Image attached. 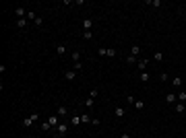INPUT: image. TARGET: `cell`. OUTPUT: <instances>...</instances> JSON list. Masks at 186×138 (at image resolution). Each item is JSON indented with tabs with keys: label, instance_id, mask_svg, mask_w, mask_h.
<instances>
[{
	"label": "cell",
	"instance_id": "6da1fadb",
	"mask_svg": "<svg viewBox=\"0 0 186 138\" xmlns=\"http://www.w3.org/2000/svg\"><path fill=\"white\" fill-rule=\"evenodd\" d=\"M37 120H39V113L35 111V113H31V116H29V118H25V120H23L21 124H23V126H25V128H29V126H33V124H35Z\"/></svg>",
	"mask_w": 186,
	"mask_h": 138
},
{
	"label": "cell",
	"instance_id": "7a4b0ae2",
	"mask_svg": "<svg viewBox=\"0 0 186 138\" xmlns=\"http://www.w3.org/2000/svg\"><path fill=\"white\" fill-rule=\"evenodd\" d=\"M99 56H108V58H114V56H118V52H116L114 48H99L97 50Z\"/></svg>",
	"mask_w": 186,
	"mask_h": 138
},
{
	"label": "cell",
	"instance_id": "3957f363",
	"mask_svg": "<svg viewBox=\"0 0 186 138\" xmlns=\"http://www.w3.org/2000/svg\"><path fill=\"white\" fill-rule=\"evenodd\" d=\"M68 126H71V122H60V124L56 126V132H58V136H64V134L68 132Z\"/></svg>",
	"mask_w": 186,
	"mask_h": 138
},
{
	"label": "cell",
	"instance_id": "277c9868",
	"mask_svg": "<svg viewBox=\"0 0 186 138\" xmlns=\"http://www.w3.org/2000/svg\"><path fill=\"white\" fill-rule=\"evenodd\" d=\"M27 12H29V10H27L25 6H17V8H15V15H17V19H27Z\"/></svg>",
	"mask_w": 186,
	"mask_h": 138
},
{
	"label": "cell",
	"instance_id": "5b68a950",
	"mask_svg": "<svg viewBox=\"0 0 186 138\" xmlns=\"http://www.w3.org/2000/svg\"><path fill=\"white\" fill-rule=\"evenodd\" d=\"M56 116H58V118L68 116V107H66V105H58V107H56Z\"/></svg>",
	"mask_w": 186,
	"mask_h": 138
},
{
	"label": "cell",
	"instance_id": "8992f818",
	"mask_svg": "<svg viewBox=\"0 0 186 138\" xmlns=\"http://www.w3.org/2000/svg\"><path fill=\"white\" fill-rule=\"evenodd\" d=\"M166 101H168L170 105H176V103H178V95H176V93H168V95H166Z\"/></svg>",
	"mask_w": 186,
	"mask_h": 138
},
{
	"label": "cell",
	"instance_id": "52a82bcc",
	"mask_svg": "<svg viewBox=\"0 0 186 138\" xmlns=\"http://www.w3.org/2000/svg\"><path fill=\"white\" fill-rule=\"evenodd\" d=\"M79 124H83L81 122V113H73L71 116V126H79Z\"/></svg>",
	"mask_w": 186,
	"mask_h": 138
},
{
	"label": "cell",
	"instance_id": "ba28073f",
	"mask_svg": "<svg viewBox=\"0 0 186 138\" xmlns=\"http://www.w3.org/2000/svg\"><path fill=\"white\" fill-rule=\"evenodd\" d=\"M48 122H50V126H52V128L56 130V126L60 124V118H58V116H56V113H54V116H50V118H48Z\"/></svg>",
	"mask_w": 186,
	"mask_h": 138
},
{
	"label": "cell",
	"instance_id": "9c48e42d",
	"mask_svg": "<svg viewBox=\"0 0 186 138\" xmlns=\"http://www.w3.org/2000/svg\"><path fill=\"white\" fill-rule=\"evenodd\" d=\"M15 25H17L19 29H25V27L29 25V21H27V19H17V23H15Z\"/></svg>",
	"mask_w": 186,
	"mask_h": 138
},
{
	"label": "cell",
	"instance_id": "30bf717a",
	"mask_svg": "<svg viewBox=\"0 0 186 138\" xmlns=\"http://www.w3.org/2000/svg\"><path fill=\"white\" fill-rule=\"evenodd\" d=\"M91 27H93V19H85L83 21V31H91Z\"/></svg>",
	"mask_w": 186,
	"mask_h": 138
},
{
	"label": "cell",
	"instance_id": "8fae6325",
	"mask_svg": "<svg viewBox=\"0 0 186 138\" xmlns=\"http://www.w3.org/2000/svg\"><path fill=\"white\" fill-rule=\"evenodd\" d=\"M114 113H116V118H124V116H126V109L118 105V107H116V109H114Z\"/></svg>",
	"mask_w": 186,
	"mask_h": 138
},
{
	"label": "cell",
	"instance_id": "7c38bea8",
	"mask_svg": "<svg viewBox=\"0 0 186 138\" xmlns=\"http://www.w3.org/2000/svg\"><path fill=\"white\" fill-rule=\"evenodd\" d=\"M136 68H138V70L143 72L145 68H147V60H145V58H138V62H136Z\"/></svg>",
	"mask_w": 186,
	"mask_h": 138
},
{
	"label": "cell",
	"instance_id": "4fadbf2b",
	"mask_svg": "<svg viewBox=\"0 0 186 138\" xmlns=\"http://www.w3.org/2000/svg\"><path fill=\"white\" fill-rule=\"evenodd\" d=\"M172 87H174V89H180V87H182V76H174V78H172Z\"/></svg>",
	"mask_w": 186,
	"mask_h": 138
},
{
	"label": "cell",
	"instance_id": "5bb4252c",
	"mask_svg": "<svg viewBox=\"0 0 186 138\" xmlns=\"http://www.w3.org/2000/svg\"><path fill=\"white\" fill-rule=\"evenodd\" d=\"M75 76H77V70H66L64 72V78L66 80H75Z\"/></svg>",
	"mask_w": 186,
	"mask_h": 138
},
{
	"label": "cell",
	"instance_id": "9a60e30c",
	"mask_svg": "<svg viewBox=\"0 0 186 138\" xmlns=\"http://www.w3.org/2000/svg\"><path fill=\"white\" fill-rule=\"evenodd\" d=\"M81 122H83V124H91V122H93V118L89 116V113H81Z\"/></svg>",
	"mask_w": 186,
	"mask_h": 138
},
{
	"label": "cell",
	"instance_id": "2e32d148",
	"mask_svg": "<svg viewBox=\"0 0 186 138\" xmlns=\"http://www.w3.org/2000/svg\"><path fill=\"white\" fill-rule=\"evenodd\" d=\"M130 54L138 58V56H141V45H132V48H130Z\"/></svg>",
	"mask_w": 186,
	"mask_h": 138
},
{
	"label": "cell",
	"instance_id": "e0dca14e",
	"mask_svg": "<svg viewBox=\"0 0 186 138\" xmlns=\"http://www.w3.org/2000/svg\"><path fill=\"white\" fill-rule=\"evenodd\" d=\"M138 78H141V83H149V78H151V76H149V72H147V70H143L141 74H138Z\"/></svg>",
	"mask_w": 186,
	"mask_h": 138
},
{
	"label": "cell",
	"instance_id": "ac0fdd59",
	"mask_svg": "<svg viewBox=\"0 0 186 138\" xmlns=\"http://www.w3.org/2000/svg\"><path fill=\"white\" fill-rule=\"evenodd\" d=\"M81 56H83L81 52H73V54H71V60H73V62L77 64V62H81Z\"/></svg>",
	"mask_w": 186,
	"mask_h": 138
},
{
	"label": "cell",
	"instance_id": "d6986e66",
	"mask_svg": "<svg viewBox=\"0 0 186 138\" xmlns=\"http://www.w3.org/2000/svg\"><path fill=\"white\" fill-rule=\"evenodd\" d=\"M124 60H126L128 64H136V62H138V58H136V56H132V54H128V56H124Z\"/></svg>",
	"mask_w": 186,
	"mask_h": 138
},
{
	"label": "cell",
	"instance_id": "ffe728a7",
	"mask_svg": "<svg viewBox=\"0 0 186 138\" xmlns=\"http://www.w3.org/2000/svg\"><path fill=\"white\" fill-rule=\"evenodd\" d=\"M56 54H58V56H64V54H66V45H64V43H60L58 48H56Z\"/></svg>",
	"mask_w": 186,
	"mask_h": 138
},
{
	"label": "cell",
	"instance_id": "44dd1931",
	"mask_svg": "<svg viewBox=\"0 0 186 138\" xmlns=\"http://www.w3.org/2000/svg\"><path fill=\"white\" fill-rule=\"evenodd\" d=\"M176 111H178V113H184V111H186V105H184L182 101H178V103H176Z\"/></svg>",
	"mask_w": 186,
	"mask_h": 138
},
{
	"label": "cell",
	"instance_id": "7402d4cb",
	"mask_svg": "<svg viewBox=\"0 0 186 138\" xmlns=\"http://www.w3.org/2000/svg\"><path fill=\"white\" fill-rule=\"evenodd\" d=\"M85 105H87V109H93V107H95V99H91V97H87Z\"/></svg>",
	"mask_w": 186,
	"mask_h": 138
},
{
	"label": "cell",
	"instance_id": "603a6c76",
	"mask_svg": "<svg viewBox=\"0 0 186 138\" xmlns=\"http://www.w3.org/2000/svg\"><path fill=\"white\" fill-rule=\"evenodd\" d=\"M39 128H41V132H48L52 126H50V122H48V120H45V122H41V126H39Z\"/></svg>",
	"mask_w": 186,
	"mask_h": 138
},
{
	"label": "cell",
	"instance_id": "cb8c5ba5",
	"mask_svg": "<svg viewBox=\"0 0 186 138\" xmlns=\"http://www.w3.org/2000/svg\"><path fill=\"white\" fill-rule=\"evenodd\" d=\"M153 60H155V62H164V54H161V52H155V54H153Z\"/></svg>",
	"mask_w": 186,
	"mask_h": 138
},
{
	"label": "cell",
	"instance_id": "d4e9b609",
	"mask_svg": "<svg viewBox=\"0 0 186 138\" xmlns=\"http://www.w3.org/2000/svg\"><path fill=\"white\" fill-rule=\"evenodd\" d=\"M97 95H99V89H91V91H89V97H91V99H95Z\"/></svg>",
	"mask_w": 186,
	"mask_h": 138
},
{
	"label": "cell",
	"instance_id": "484cf974",
	"mask_svg": "<svg viewBox=\"0 0 186 138\" xmlns=\"http://www.w3.org/2000/svg\"><path fill=\"white\" fill-rule=\"evenodd\" d=\"M147 4H151V6H161V0H147Z\"/></svg>",
	"mask_w": 186,
	"mask_h": 138
},
{
	"label": "cell",
	"instance_id": "4316f807",
	"mask_svg": "<svg viewBox=\"0 0 186 138\" xmlns=\"http://www.w3.org/2000/svg\"><path fill=\"white\" fill-rule=\"evenodd\" d=\"M134 107H136V109H145V103H143L141 99H136V101H134Z\"/></svg>",
	"mask_w": 186,
	"mask_h": 138
},
{
	"label": "cell",
	"instance_id": "83f0119b",
	"mask_svg": "<svg viewBox=\"0 0 186 138\" xmlns=\"http://www.w3.org/2000/svg\"><path fill=\"white\" fill-rule=\"evenodd\" d=\"M178 101H186V91H180V93H178Z\"/></svg>",
	"mask_w": 186,
	"mask_h": 138
},
{
	"label": "cell",
	"instance_id": "f1b7e54d",
	"mask_svg": "<svg viewBox=\"0 0 186 138\" xmlns=\"http://www.w3.org/2000/svg\"><path fill=\"white\" fill-rule=\"evenodd\" d=\"M83 39H93V33L91 31H83Z\"/></svg>",
	"mask_w": 186,
	"mask_h": 138
},
{
	"label": "cell",
	"instance_id": "f546056e",
	"mask_svg": "<svg viewBox=\"0 0 186 138\" xmlns=\"http://www.w3.org/2000/svg\"><path fill=\"white\" fill-rule=\"evenodd\" d=\"M168 78H170V76H168V72H161V74H159V80H164V83H168Z\"/></svg>",
	"mask_w": 186,
	"mask_h": 138
},
{
	"label": "cell",
	"instance_id": "4dcf8cb0",
	"mask_svg": "<svg viewBox=\"0 0 186 138\" xmlns=\"http://www.w3.org/2000/svg\"><path fill=\"white\" fill-rule=\"evenodd\" d=\"M33 25H37V27H41V25H43V19H41V17H37V19H35V23H33Z\"/></svg>",
	"mask_w": 186,
	"mask_h": 138
},
{
	"label": "cell",
	"instance_id": "1f68e13d",
	"mask_svg": "<svg viewBox=\"0 0 186 138\" xmlns=\"http://www.w3.org/2000/svg\"><path fill=\"white\" fill-rule=\"evenodd\" d=\"M75 70H77V72L83 70V62H77V64H75Z\"/></svg>",
	"mask_w": 186,
	"mask_h": 138
},
{
	"label": "cell",
	"instance_id": "d6a6232c",
	"mask_svg": "<svg viewBox=\"0 0 186 138\" xmlns=\"http://www.w3.org/2000/svg\"><path fill=\"white\" fill-rule=\"evenodd\" d=\"M126 101H128V103H132V105H134V101H136V99H134V97H132V95H126Z\"/></svg>",
	"mask_w": 186,
	"mask_h": 138
},
{
	"label": "cell",
	"instance_id": "836d02e7",
	"mask_svg": "<svg viewBox=\"0 0 186 138\" xmlns=\"http://www.w3.org/2000/svg\"><path fill=\"white\" fill-rule=\"evenodd\" d=\"M120 138H130V134H128V132H122V134H120Z\"/></svg>",
	"mask_w": 186,
	"mask_h": 138
},
{
	"label": "cell",
	"instance_id": "e575fe53",
	"mask_svg": "<svg viewBox=\"0 0 186 138\" xmlns=\"http://www.w3.org/2000/svg\"><path fill=\"white\" fill-rule=\"evenodd\" d=\"M182 15H186V6H184V8H182Z\"/></svg>",
	"mask_w": 186,
	"mask_h": 138
}]
</instances>
